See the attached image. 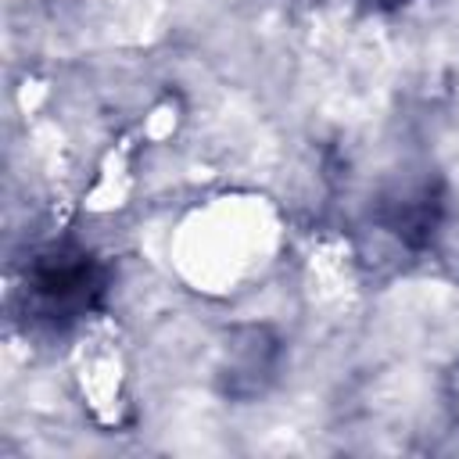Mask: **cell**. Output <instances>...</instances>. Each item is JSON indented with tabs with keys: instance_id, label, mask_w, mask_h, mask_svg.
<instances>
[{
	"instance_id": "6da1fadb",
	"label": "cell",
	"mask_w": 459,
	"mask_h": 459,
	"mask_svg": "<svg viewBox=\"0 0 459 459\" xmlns=\"http://www.w3.org/2000/svg\"><path fill=\"white\" fill-rule=\"evenodd\" d=\"M97 290V269L79 251L47 255L32 273V294L47 316H75Z\"/></svg>"
}]
</instances>
